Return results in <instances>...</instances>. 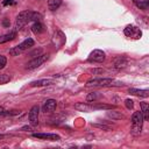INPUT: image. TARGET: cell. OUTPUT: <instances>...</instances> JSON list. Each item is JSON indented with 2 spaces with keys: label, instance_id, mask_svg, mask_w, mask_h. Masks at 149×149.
Here are the masks:
<instances>
[{
  "label": "cell",
  "instance_id": "30bf717a",
  "mask_svg": "<svg viewBox=\"0 0 149 149\" xmlns=\"http://www.w3.org/2000/svg\"><path fill=\"white\" fill-rule=\"evenodd\" d=\"M56 106H57V101L55 99H48L43 104V112H45V113L52 112L56 109Z\"/></svg>",
  "mask_w": 149,
  "mask_h": 149
},
{
  "label": "cell",
  "instance_id": "484cf974",
  "mask_svg": "<svg viewBox=\"0 0 149 149\" xmlns=\"http://www.w3.org/2000/svg\"><path fill=\"white\" fill-rule=\"evenodd\" d=\"M93 127H97V128H100V129H104V130H111V127L108 126H105V125H98V123H92Z\"/></svg>",
  "mask_w": 149,
  "mask_h": 149
},
{
  "label": "cell",
  "instance_id": "d6986e66",
  "mask_svg": "<svg viewBox=\"0 0 149 149\" xmlns=\"http://www.w3.org/2000/svg\"><path fill=\"white\" fill-rule=\"evenodd\" d=\"M127 65V61L125 59V58H118L116 61H115V63H114V68L115 69H122V68H125Z\"/></svg>",
  "mask_w": 149,
  "mask_h": 149
},
{
  "label": "cell",
  "instance_id": "9a60e30c",
  "mask_svg": "<svg viewBox=\"0 0 149 149\" xmlns=\"http://www.w3.org/2000/svg\"><path fill=\"white\" fill-rule=\"evenodd\" d=\"M31 30H33V33H35V34H42L45 29H44V26L40 22V21H36L33 26H31Z\"/></svg>",
  "mask_w": 149,
  "mask_h": 149
},
{
  "label": "cell",
  "instance_id": "7c38bea8",
  "mask_svg": "<svg viewBox=\"0 0 149 149\" xmlns=\"http://www.w3.org/2000/svg\"><path fill=\"white\" fill-rule=\"evenodd\" d=\"M54 83L52 79H40V80H35V81H31L30 83V86H34V87H40V86H48V85H51Z\"/></svg>",
  "mask_w": 149,
  "mask_h": 149
},
{
  "label": "cell",
  "instance_id": "603a6c76",
  "mask_svg": "<svg viewBox=\"0 0 149 149\" xmlns=\"http://www.w3.org/2000/svg\"><path fill=\"white\" fill-rule=\"evenodd\" d=\"M9 80H10V77H9L8 74H6V73L0 74V84H6V83H8Z\"/></svg>",
  "mask_w": 149,
  "mask_h": 149
},
{
  "label": "cell",
  "instance_id": "ac0fdd59",
  "mask_svg": "<svg viewBox=\"0 0 149 149\" xmlns=\"http://www.w3.org/2000/svg\"><path fill=\"white\" fill-rule=\"evenodd\" d=\"M62 3V0H48V7L50 10H56Z\"/></svg>",
  "mask_w": 149,
  "mask_h": 149
},
{
  "label": "cell",
  "instance_id": "7a4b0ae2",
  "mask_svg": "<svg viewBox=\"0 0 149 149\" xmlns=\"http://www.w3.org/2000/svg\"><path fill=\"white\" fill-rule=\"evenodd\" d=\"M31 10H23L21 13H19V15L16 16V21H15V29L19 30L21 29L23 26H26L28 22L31 21Z\"/></svg>",
  "mask_w": 149,
  "mask_h": 149
},
{
  "label": "cell",
  "instance_id": "e0dca14e",
  "mask_svg": "<svg viewBox=\"0 0 149 149\" xmlns=\"http://www.w3.org/2000/svg\"><path fill=\"white\" fill-rule=\"evenodd\" d=\"M107 116L112 118L113 120H121V119L125 118V115L121 112H118V111H109V112H107Z\"/></svg>",
  "mask_w": 149,
  "mask_h": 149
},
{
  "label": "cell",
  "instance_id": "7402d4cb",
  "mask_svg": "<svg viewBox=\"0 0 149 149\" xmlns=\"http://www.w3.org/2000/svg\"><path fill=\"white\" fill-rule=\"evenodd\" d=\"M111 108H113V106H109V105H104V104L93 105V109H111Z\"/></svg>",
  "mask_w": 149,
  "mask_h": 149
},
{
  "label": "cell",
  "instance_id": "1f68e13d",
  "mask_svg": "<svg viewBox=\"0 0 149 149\" xmlns=\"http://www.w3.org/2000/svg\"><path fill=\"white\" fill-rule=\"evenodd\" d=\"M5 137V135H2V134H0V140H2Z\"/></svg>",
  "mask_w": 149,
  "mask_h": 149
},
{
  "label": "cell",
  "instance_id": "d4e9b609",
  "mask_svg": "<svg viewBox=\"0 0 149 149\" xmlns=\"http://www.w3.org/2000/svg\"><path fill=\"white\" fill-rule=\"evenodd\" d=\"M125 105H126V107H127L128 109H132V108H133V106H134V101H133L132 99H126Z\"/></svg>",
  "mask_w": 149,
  "mask_h": 149
},
{
  "label": "cell",
  "instance_id": "4fadbf2b",
  "mask_svg": "<svg viewBox=\"0 0 149 149\" xmlns=\"http://www.w3.org/2000/svg\"><path fill=\"white\" fill-rule=\"evenodd\" d=\"M129 93L133 95H137V97H143V98H148L149 97V91L148 90H137V88H129Z\"/></svg>",
  "mask_w": 149,
  "mask_h": 149
},
{
  "label": "cell",
  "instance_id": "4dcf8cb0",
  "mask_svg": "<svg viewBox=\"0 0 149 149\" xmlns=\"http://www.w3.org/2000/svg\"><path fill=\"white\" fill-rule=\"evenodd\" d=\"M3 26H8V21H7V20L3 22Z\"/></svg>",
  "mask_w": 149,
  "mask_h": 149
},
{
  "label": "cell",
  "instance_id": "ba28073f",
  "mask_svg": "<svg viewBox=\"0 0 149 149\" xmlns=\"http://www.w3.org/2000/svg\"><path fill=\"white\" fill-rule=\"evenodd\" d=\"M38 113H40V107L37 105H35L30 108L29 114H28V119H29V122L31 126L38 125Z\"/></svg>",
  "mask_w": 149,
  "mask_h": 149
},
{
  "label": "cell",
  "instance_id": "44dd1931",
  "mask_svg": "<svg viewBox=\"0 0 149 149\" xmlns=\"http://www.w3.org/2000/svg\"><path fill=\"white\" fill-rule=\"evenodd\" d=\"M99 98H100L99 92H92V93H90V94L86 97V100H87V101H95V100H98Z\"/></svg>",
  "mask_w": 149,
  "mask_h": 149
},
{
  "label": "cell",
  "instance_id": "52a82bcc",
  "mask_svg": "<svg viewBox=\"0 0 149 149\" xmlns=\"http://www.w3.org/2000/svg\"><path fill=\"white\" fill-rule=\"evenodd\" d=\"M106 58V55L102 50H99V49H95L93 50L90 56H88V61L90 62H97V63H102Z\"/></svg>",
  "mask_w": 149,
  "mask_h": 149
},
{
  "label": "cell",
  "instance_id": "f1b7e54d",
  "mask_svg": "<svg viewBox=\"0 0 149 149\" xmlns=\"http://www.w3.org/2000/svg\"><path fill=\"white\" fill-rule=\"evenodd\" d=\"M5 112H6V109L2 106H0V115H5Z\"/></svg>",
  "mask_w": 149,
  "mask_h": 149
},
{
  "label": "cell",
  "instance_id": "5bb4252c",
  "mask_svg": "<svg viewBox=\"0 0 149 149\" xmlns=\"http://www.w3.org/2000/svg\"><path fill=\"white\" fill-rule=\"evenodd\" d=\"M141 113L143 116V120H148L149 119V105L146 101L141 102Z\"/></svg>",
  "mask_w": 149,
  "mask_h": 149
},
{
  "label": "cell",
  "instance_id": "9c48e42d",
  "mask_svg": "<svg viewBox=\"0 0 149 149\" xmlns=\"http://www.w3.org/2000/svg\"><path fill=\"white\" fill-rule=\"evenodd\" d=\"M33 137L42 139V140H49V141H58L61 140V136L57 134H50V133H34Z\"/></svg>",
  "mask_w": 149,
  "mask_h": 149
},
{
  "label": "cell",
  "instance_id": "277c9868",
  "mask_svg": "<svg viewBox=\"0 0 149 149\" xmlns=\"http://www.w3.org/2000/svg\"><path fill=\"white\" fill-rule=\"evenodd\" d=\"M48 58H49V55H48V54H42V55H38V56L34 57V58L27 64V69H28V70H34V69L38 68L40 65H42Z\"/></svg>",
  "mask_w": 149,
  "mask_h": 149
},
{
  "label": "cell",
  "instance_id": "4316f807",
  "mask_svg": "<svg viewBox=\"0 0 149 149\" xmlns=\"http://www.w3.org/2000/svg\"><path fill=\"white\" fill-rule=\"evenodd\" d=\"M20 114V111H6L5 115H17Z\"/></svg>",
  "mask_w": 149,
  "mask_h": 149
},
{
  "label": "cell",
  "instance_id": "8992f818",
  "mask_svg": "<svg viewBox=\"0 0 149 149\" xmlns=\"http://www.w3.org/2000/svg\"><path fill=\"white\" fill-rule=\"evenodd\" d=\"M125 35L128 36V37H133V38H140L142 33L140 30V28H137L136 26H133V24H128L126 28H125Z\"/></svg>",
  "mask_w": 149,
  "mask_h": 149
},
{
  "label": "cell",
  "instance_id": "ffe728a7",
  "mask_svg": "<svg viewBox=\"0 0 149 149\" xmlns=\"http://www.w3.org/2000/svg\"><path fill=\"white\" fill-rule=\"evenodd\" d=\"M134 1V3L140 8V9H143V10H146L147 8H148V1L147 0H143V1H139V0H133Z\"/></svg>",
  "mask_w": 149,
  "mask_h": 149
},
{
  "label": "cell",
  "instance_id": "2e32d148",
  "mask_svg": "<svg viewBox=\"0 0 149 149\" xmlns=\"http://www.w3.org/2000/svg\"><path fill=\"white\" fill-rule=\"evenodd\" d=\"M16 37V31H10L8 34H5L2 36H0V43H5V42H8V41H12Z\"/></svg>",
  "mask_w": 149,
  "mask_h": 149
},
{
  "label": "cell",
  "instance_id": "3957f363",
  "mask_svg": "<svg viewBox=\"0 0 149 149\" xmlns=\"http://www.w3.org/2000/svg\"><path fill=\"white\" fill-rule=\"evenodd\" d=\"M33 45H34V40H33V38H26L22 43H20L19 45L12 48V49L9 50V55H12V56H19L22 51L28 50V49H29L30 47H33Z\"/></svg>",
  "mask_w": 149,
  "mask_h": 149
},
{
  "label": "cell",
  "instance_id": "8fae6325",
  "mask_svg": "<svg viewBox=\"0 0 149 149\" xmlns=\"http://www.w3.org/2000/svg\"><path fill=\"white\" fill-rule=\"evenodd\" d=\"M74 108L79 112H91L93 111V105L87 102H77L74 104Z\"/></svg>",
  "mask_w": 149,
  "mask_h": 149
},
{
  "label": "cell",
  "instance_id": "f546056e",
  "mask_svg": "<svg viewBox=\"0 0 149 149\" xmlns=\"http://www.w3.org/2000/svg\"><path fill=\"white\" fill-rule=\"evenodd\" d=\"M22 130H31V127H29V126H24V127H22Z\"/></svg>",
  "mask_w": 149,
  "mask_h": 149
},
{
  "label": "cell",
  "instance_id": "5b68a950",
  "mask_svg": "<svg viewBox=\"0 0 149 149\" xmlns=\"http://www.w3.org/2000/svg\"><path fill=\"white\" fill-rule=\"evenodd\" d=\"M113 81L112 78H94V79H90L86 83L87 87L91 86H109V84Z\"/></svg>",
  "mask_w": 149,
  "mask_h": 149
},
{
  "label": "cell",
  "instance_id": "83f0119b",
  "mask_svg": "<svg viewBox=\"0 0 149 149\" xmlns=\"http://www.w3.org/2000/svg\"><path fill=\"white\" fill-rule=\"evenodd\" d=\"M13 3H15V0H3L2 1L3 6H8V5H13Z\"/></svg>",
  "mask_w": 149,
  "mask_h": 149
},
{
  "label": "cell",
  "instance_id": "cb8c5ba5",
  "mask_svg": "<svg viewBox=\"0 0 149 149\" xmlns=\"http://www.w3.org/2000/svg\"><path fill=\"white\" fill-rule=\"evenodd\" d=\"M6 64H7V58L5 56H1L0 55V70L3 69L6 66Z\"/></svg>",
  "mask_w": 149,
  "mask_h": 149
},
{
  "label": "cell",
  "instance_id": "6da1fadb",
  "mask_svg": "<svg viewBox=\"0 0 149 149\" xmlns=\"http://www.w3.org/2000/svg\"><path fill=\"white\" fill-rule=\"evenodd\" d=\"M143 116H142V113L139 111V112H135L133 115H132V129H130V133L133 135H140L141 132H142V125H143Z\"/></svg>",
  "mask_w": 149,
  "mask_h": 149
}]
</instances>
